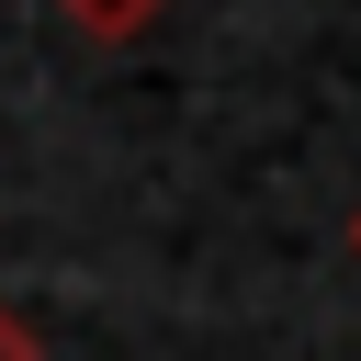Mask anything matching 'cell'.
Wrapping results in <instances>:
<instances>
[{
  "instance_id": "1",
  "label": "cell",
  "mask_w": 361,
  "mask_h": 361,
  "mask_svg": "<svg viewBox=\"0 0 361 361\" xmlns=\"http://www.w3.org/2000/svg\"><path fill=\"white\" fill-rule=\"evenodd\" d=\"M56 11H68V23L90 34V45H124V34H147V23L169 11V0H56Z\"/></svg>"
},
{
  "instance_id": "2",
  "label": "cell",
  "mask_w": 361,
  "mask_h": 361,
  "mask_svg": "<svg viewBox=\"0 0 361 361\" xmlns=\"http://www.w3.org/2000/svg\"><path fill=\"white\" fill-rule=\"evenodd\" d=\"M0 361H45V338H34V327H23L11 305H0Z\"/></svg>"
},
{
  "instance_id": "3",
  "label": "cell",
  "mask_w": 361,
  "mask_h": 361,
  "mask_svg": "<svg viewBox=\"0 0 361 361\" xmlns=\"http://www.w3.org/2000/svg\"><path fill=\"white\" fill-rule=\"evenodd\" d=\"M350 248H361V214H350Z\"/></svg>"
}]
</instances>
